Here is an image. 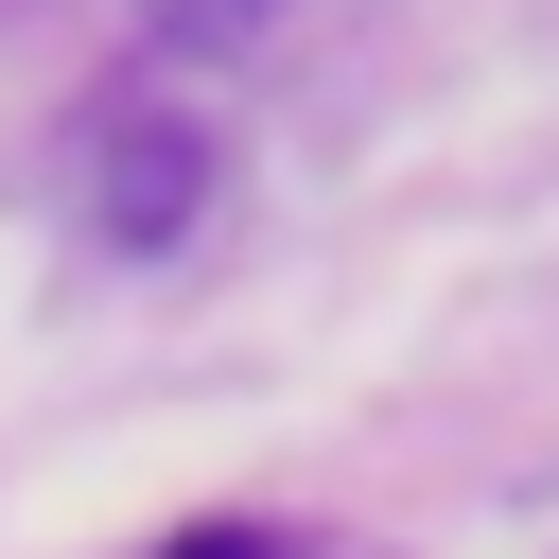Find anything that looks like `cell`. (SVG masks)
<instances>
[{"mask_svg": "<svg viewBox=\"0 0 559 559\" xmlns=\"http://www.w3.org/2000/svg\"><path fill=\"white\" fill-rule=\"evenodd\" d=\"M175 559H262V542H245V524H192V542H175Z\"/></svg>", "mask_w": 559, "mask_h": 559, "instance_id": "cell-3", "label": "cell"}, {"mask_svg": "<svg viewBox=\"0 0 559 559\" xmlns=\"http://www.w3.org/2000/svg\"><path fill=\"white\" fill-rule=\"evenodd\" d=\"M87 210H105V245H175L192 210H210V140L192 122H105V157H87Z\"/></svg>", "mask_w": 559, "mask_h": 559, "instance_id": "cell-1", "label": "cell"}, {"mask_svg": "<svg viewBox=\"0 0 559 559\" xmlns=\"http://www.w3.org/2000/svg\"><path fill=\"white\" fill-rule=\"evenodd\" d=\"M280 0H157V35H192V52H227V35H262Z\"/></svg>", "mask_w": 559, "mask_h": 559, "instance_id": "cell-2", "label": "cell"}]
</instances>
